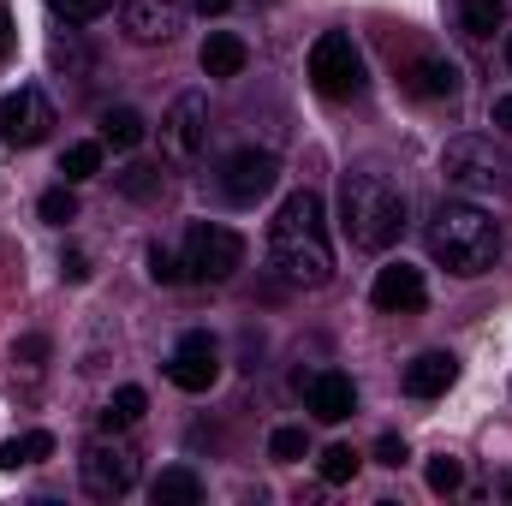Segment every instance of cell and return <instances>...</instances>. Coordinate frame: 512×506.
<instances>
[{
  "mask_svg": "<svg viewBox=\"0 0 512 506\" xmlns=\"http://www.w3.org/2000/svg\"><path fill=\"white\" fill-rule=\"evenodd\" d=\"M268 256L280 268V280L292 286H328L334 280V245H328V221H322V197L316 191H292L268 227Z\"/></svg>",
  "mask_w": 512,
  "mask_h": 506,
  "instance_id": "1",
  "label": "cell"
},
{
  "mask_svg": "<svg viewBox=\"0 0 512 506\" xmlns=\"http://www.w3.org/2000/svg\"><path fill=\"white\" fill-rule=\"evenodd\" d=\"M340 227L358 251H387L405 233V191L387 173H346L340 185Z\"/></svg>",
  "mask_w": 512,
  "mask_h": 506,
  "instance_id": "2",
  "label": "cell"
},
{
  "mask_svg": "<svg viewBox=\"0 0 512 506\" xmlns=\"http://www.w3.org/2000/svg\"><path fill=\"white\" fill-rule=\"evenodd\" d=\"M429 256L465 280L489 274L495 256H501V227L477 209V203H441L435 221H429Z\"/></svg>",
  "mask_w": 512,
  "mask_h": 506,
  "instance_id": "3",
  "label": "cell"
},
{
  "mask_svg": "<svg viewBox=\"0 0 512 506\" xmlns=\"http://www.w3.org/2000/svg\"><path fill=\"white\" fill-rule=\"evenodd\" d=\"M310 84H316V96H328V102H352V96L364 90V54L352 48L346 30L316 36V48H310Z\"/></svg>",
  "mask_w": 512,
  "mask_h": 506,
  "instance_id": "4",
  "label": "cell"
},
{
  "mask_svg": "<svg viewBox=\"0 0 512 506\" xmlns=\"http://www.w3.org/2000/svg\"><path fill=\"white\" fill-rule=\"evenodd\" d=\"M239 268H245V239H239L233 227L197 221V227L185 233V274H191V280L221 286V280H233Z\"/></svg>",
  "mask_w": 512,
  "mask_h": 506,
  "instance_id": "5",
  "label": "cell"
},
{
  "mask_svg": "<svg viewBox=\"0 0 512 506\" xmlns=\"http://www.w3.org/2000/svg\"><path fill=\"white\" fill-rule=\"evenodd\" d=\"M78 477H84V489L96 501H120L131 483H137V447L131 441H114V429L96 435L84 447V459H78Z\"/></svg>",
  "mask_w": 512,
  "mask_h": 506,
  "instance_id": "6",
  "label": "cell"
},
{
  "mask_svg": "<svg viewBox=\"0 0 512 506\" xmlns=\"http://www.w3.org/2000/svg\"><path fill=\"white\" fill-rule=\"evenodd\" d=\"M441 173L459 185V191H495L507 179V155L489 143V137H453L447 155H441Z\"/></svg>",
  "mask_w": 512,
  "mask_h": 506,
  "instance_id": "7",
  "label": "cell"
},
{
  "mask_svg": "<svg viewBox=\"0 0 512 506\" xmlns=\"http://www.w3.org/2000/svg\"><path fill=\"white\" fill-rule=\"evenodd\" d=\"M54 131V102L36 84H18L12 96H0V143L12 149H36Z\"/></svg>",
  "mask_w": 512,
  "mask_h": 506,
  "instance_id": "8",
  "label": "cell"
},
{
  "mask_svg": "<svg viewBox=\"0 0 512 506\" xmlns=\"http://www.w3.org/2000/svg\"><path fill=\"white\" fill-rule=\"evenodd\" d=\"M161 149H167V161H197L209 149V102L197 90L173 96V108L161 114Z\"/></svg>",
  "mask_w": 512,
  "mask_h": 506,
  "instance_id": "9",
  "label": "cell"
},
{
  "mask_svg": "<svg viewBox=\"0 0 512 506\" xmlns=\"http://www.w3.org/2000/svg\"><path fill=\"white\" fill-rule=\"evenodd\" d=\"M167 381L185 387V393H209V387L221 381V340H215L209 328L179 334V346H173V358H167Z\"/></svg>",
  "mask_w": 512,
  "mask_h": 506,
  "instance_id": "10",
  "label": "cell"
},
{
  "mask_svg": "<svg viewBox=\"0 0 512 506\" xmlns=\"http://www.w3.org/2000/svg\"><path fill=\"white\" fill-rule=\"evenodd\" d=\"M274 179H280V161H274L268 149H233V155L221 161V197L239 203V209L262 203V197L274 191Z\"/></svg>",
  "mask_w": 512,
  "mask_h": 506,
  "instance_id": "11",
  "label": "cell"
},
{
  "mask_svg": "<svg viewBox=\"0 0 512 506\" xmlns=\"http://www.w3.org/2000/svg\"><path fill=\"white\" fill-rule=\"evenodd\" d=\"M179 24H185V6L179 0H126L120 6V30H126L131 42H173L179 36Z\"/></svg>",
  "mask_w": 512,
  "mask_h": 506,
  "instance_id": "12",
  "label": "cell"
},
{
  "mask_svg": "<svg viewBox=\"0 0 512 506\" xmlns=\"http://www.w3.org/2000/svg\"><path fill=\"white\" fill-rule=\"evenodd\" d=\"M370 298H376V310H399V316L423 310V304H429L423 268H411V262H387L382 274H376V286H370Z\"/></svg>",
  "mask_w": 512,
  "mask_h": 506,
  "instance_id": "13",
  "label": "cell"
},
{
  "mask_svg": "<svg viewBox=\"0 0 512 506\" xmlns=\"http://www.w3.org/2000/svg\"><path fill=\"white\" fill-rule=\"evenodd\" d=\"M304 399H310V411L322 423H346L358 411V387H352V376H340V370H316V376L304 381Z\"/></svg>",
  "mask_w": 512,
  "mask_h": 506,
  "instance_id": "14",
  "label": "cell"
},
{
  "mask_svg": "<svg viewBox=\"0 0 512 506\" xmlns=\"http://www.w3.org/2000/svg\"><path fill=\"white\" fill-rule=\"evenodd\" d=\"M459 376V358L453 352H417L411 364H405V393L411 399H435V393H447Z\"/></svg>",
  "mask_w": 512,
  "mask_h": 506,
  "instance_id": "15",
  "label": "cell"
},
{
  "mask_svg": "<svg viewBox=\"0 0 512 506\" xmlns=\"http://www.w3.org/2000/svg\"><path fill=\"white\" fill-rule=\"evenodd\" d=\"M203 72L209 78H239L245 72V60H251V48H245V36H233V30H215L209 42H203Z\"/></svg>",
  "mask_w": 512,
  "mask_h": 506,
  "instance_id": "16",
  "label": "cell"
},
{
  "mask_svg": "<svg viewBox=\"0 0 512 506\" xmlns=\"http://www.w3.org/2000/svg\"><path fill=\"white\" fill-rule=\"evenodd\" d=\"M453 90H459V66H453L447 54H423V60L411 66V96L441 102V96H453Z\"/></svg>",
  "mask_w": 512,
  "mask_h": 506,
  "instance_id": "17",
  "label": "cell"
},
{
  "mask_svg": "<svg viewBox=\"0 0 512 506\" xmlns=\"http://www.w3.org/2000/svg\"><path fill=\"white\" fill-rule=\"evenodd\" d=\"M149 495H155V506H197V501H203V477H197L191 465H173V471H161V477H155V489H149Z\"/></svg>",
  "mask_w": 512,
  "mask_h": 506,
  "instance_id": "18",
  "label": "cell"
},
{
  "mask_svg": "<svg viewBox=\"0 0 512 506\" xmlns=\"http://www.w3.org/2000/svg\"><path fill=\"white\" fill-rule=\"evenodd\" d=\"M54 453V435L48 429H30V435H12L0 447V471H24V465H42Z\"/></svg>",
  "mask_w": 512,
  "mask_h": 506,
  "instance_id": "19",
  "label": "cell"
},
{
  "mask_svg": "<svg viewBox=\"0 0 512 506\" xmlns=\"http://www.w3.org/2000/svg\"><path fill=\"white\" fill-rule=\"evenodd\" d=\"M501 18H507V0H459V30L471 42H489L501 30Z\"/></svg>",
  "mask_w": 512,
  "mask_h": 506,
  "instance_id": "20",
  "label": "cell"
},
{
  "mask_svg": "<svg viewBox=\"0 0 512 506\" xmlns=\"http://www.w3.org/2000/svg\"><path fill=\"white\" fill-rule=\"evenodd\" d=\"M143 114H137V108H108V114H102V143H108V149H137V143H143Z\"/></svg>",
  "mask_w": 512,
  "mask_h": 506,
  "instance_id": "21",
  "label": "cell"
},
{
  "mask_svg": "<svg viewBox=\"0 0 512 506\" xmlns=\"http://www.w3.org/2000/svg\"><path fill=\"white\" fill-rule=\"evenodd\" d=\"M143 411H149V393L143 387H120L108 399V411H102V429H131V423H143Z\"/></svg>",
  "mask_w": 512,
  "mask_h": 506,
  "instance_id": "22",
  "label": "cell"
},
{
  "mask_svg": "<svg viewBox=\"0 0 512 506\" xmlns=\"http://www.w3.org/2000/svg\"><path fill=\"white\" fill-rule=\"evenodd\" d=\"M102 149H108L102 137H96V143H72V149L60 155V173H66V185H78V179H96V173H102Z\"/></svg>",
  "mask_w": 512,
  "mask_h": 506,
  "instance_id": "23",
  "label": "cell"
},
{
  "mask_svg": "<svg viewBox=\"0 0 512 506\" xmlns=\"http://www.w3.org/2000/svg\"><path fill=\"white\" fill-rule=\"evenodd\" d=\"M358 465H364V459H358L352 447H340V441H334V447H328V453L316 459V471H322V483H352V477H358Z\"/></svg>",
  "mask_w": 512,
  "mask_h": 506,
  "instance_id": "24",
  "label": "cell"
},
{
  "mask_svg": "<svg viewBox=\"0 0 512 506\" xmlns=\"http://www.w3.org/2000/svg\"><path fill=\"white\" fill-rule=\"evenodd\" d=\"M36 209H42V221H48V227H66V221H78V197H72L66 185L42 191V203H36Z\"/></svg>",
  "mask_w": 512,
  "mask_h": 506,
  "instance_id": "25",
  "label": "cell"
},
{
  "mask_svg": "<svg viewBox=\"0 0 512 506\" xmlns=\"http://www.w3.org/2000/svg\"><path fill=\"white\" fill-rule=\"evenodd\" d=\"M120 191H126V197H155V191H161V167H143V161L126 167V173H120Z\"/></svg>",
  "mask_w": 512,
  "mask_h": 506,
  "instance_id": "26",
  "label": "cell"
},
{
  "mask_svg": "<svg viewBox=\"0 0 512 506\" xmlns=\"http://www.w3.org/2000/svg\"><path fill=\"white\" fill-rule=\"evenodd\" d=\"M149 280H161V286H179V280H185V262L167 251V245H155V251H149Z\"/></svg>",
  "mask_w": 512,
  "mask_h": 506,
  "instance_id": "27",
  "label": "cell"
},
{
  "mask_svg": "<svg viewBox=\"0 0 512 506\" xmlns=\"http://www.w3.org/2000/svg\"><path fill=\"white\" fill-rule=\"evenodd\" d=\"M459 483H465V465H459V459H447V453H441V459H435V465H429V489H435V495H453V489H459Z\"/></svg>",
  "mask_w": 512,
  "mask_h": 506,
  "instance_id": "28",
  "label": "cell"
},
{
  "mask_svg": "<svg viewBox=\"0 0 512 506\" xmlns=\"http://www.w3.org/2000/svg\"><path fill=\"white\" fill-rule=\"evenodd\" d=\"M48 6H54V12H60L66 24H90V18H102V12H108L114 0H48Z\"/></svg>",
  "mask_w": 512,
  "mask_h": 506,
  "instance_id": "29",
  "label": "cell"
},
{
  "mask_svg": "<svg viewBox=\"0 0 512 506\" xmlns=\"http://www.w3.org/2000/svg\"><path fill=\"white\" fill-rule=\"evenodd\" d=\"M268 453H274V459H286V465H292V459H304V429H274V435H268Z\"/></svg>",
  "mask_w": 512,
  "mask_h": 506,
  "instance_id": "30",
  "label": "cell"
},
{
  "mask_svg": "<svg viewBox=\"0 0 512 506\" xmlns=\"http://www.w3.org/2000/svg\"><path fill=\"white\" fill-rule=\"evenodd\" d=\"M376 465H387V471L405 465V441H399V435H382V441H376Z\"/></svg>",
  "mask_w": 512,
  "mask_h": 506,
  "instance_id": "31",
  "label": "cell"
},
{
  "mask_svg": "<svg viewBox=\"0 0 512 506\" xmlns=\"http://www.w3.org/2000/svg\"><path fill=\"white\" fill-rule=\"evenodd\" d=\"M12 42H18V24H12V12H6V6H0V60H6V54H12Z\"/></svg>",
  "mask_w": 512,
  "mask_h": 506,
  "instance_id": "32",
  "label": "cell"
},
{
  "mask_svg": "<svg viewBox=\"0 0 512 506\" xmlns=\"http://www.w3.org/2000/svg\"><path fill=\"white\" fill-rule=\"evenodd\" d=\"M489 120H495V126H501V131L512 137V96H495V108H489Z\"/></svg>",
  "mask_w": 512,
  "mask_h": 506,
  "instance_id": "33",
  "label": "cell"
},
{
  "mask_svg": "<svg viewBox=\"0 0 512 506\" xmlns=\"http://www.w3.org/2000/svg\"><path fill=\"white\" fill-rule=\"evenodd\" d=\"M191 6H197V12H209V18H215V12H227V6H233V0H191Z\"/></svg>",
  "mask_w": 512,
  "mask_h": 506,
  "instance_id": "34",
  "label": "cell"
},
{
  "mask_svg": "<svg viewBox=\"0 0 512 506\" xmlns=\"http://www.w3.org/2000/svg\"><path fill=\"white\" fill-rule=\"evenodd\" d=\"M507 60H512V36H507Z\"/></svg>",
  "mask_w": 512,
  "mask_h": 506,
  "instance_id": "35",
  "label": "cell"
}]
</instances>
